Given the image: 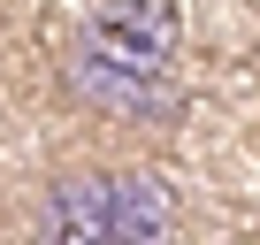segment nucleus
I'll list each match as a JSON object with an SVG mask.
<instances>
[{
    "instance_id": "f257e3e1",
    "label": "nucleus",
    "mask_w": 260,
    "mask_h": 245,
    "mask_svg": "<svg viewBox=\"0 0 260 245\" xmlns=\"http://www.w3.org/2000/svg\"><path fill=\"white\" fill-rule=\"evenodd\" d=\"M61 84H69L77 107H92L100 122H122V131H161V122L184 115L176 69H138V62H115V54H92V46H77L61 62Z\"/></svg>"
},
{
    "instance_id": "f03ea898",
    "label": "nucleus",
    "mask_w": 260,
    "mask_h": 245,
    "mask_svg": "<svg viewBox=\"0 0 260 245\" xmlns=\"http://www.w3.org/2000/svg\"><path fill=\"white\" fill-rule=\"evenodd\" d=\"M77 46L115 54V62H138V69H176V8L169 0H107V8L84 16Z\"/></svg>"
},
{
    "instance_id": "7ed1b4c3",
    "label": "nucleus",
    "mask_w": 260,
    "mask_h": 245,
    "mask_svg": "<svg viewBox=\"0 0 260 245\" xmlns=\"http://www.w3.org/2000/svg\"><path fill=\"white\" fill-rule=\"evenodd\" d=\"M39 245H115V176L61 169L39 199Z\"/></svg>"
},
{
    "instance_id": "20e7f679",
    "label": "nucleus",
    "mask_w": 260,
    "mask_h": 245,
    "mask_svg": "<svg viewBox=\"0 0 260 245\" xmlns=\"http://www.w3.org/2000/svg\"><path fill=\"white\" fill-rule=\"evenodd\" d=\"M176 199L153 169H115V245H169Z\"/></svg>"
}]
</instances>
